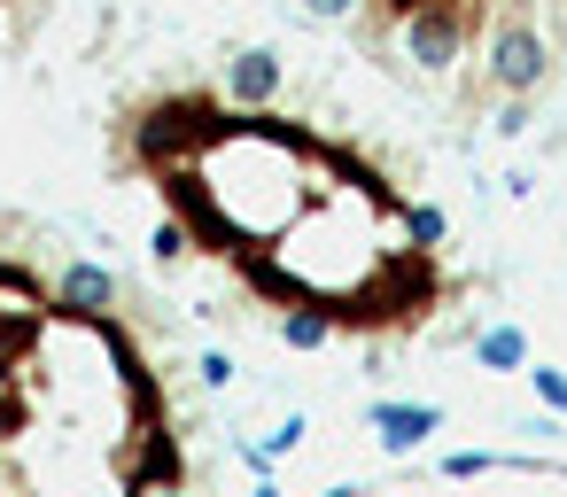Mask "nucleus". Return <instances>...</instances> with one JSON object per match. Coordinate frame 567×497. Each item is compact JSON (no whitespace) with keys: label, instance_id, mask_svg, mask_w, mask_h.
I'll list each match as a JSON object with an SVG mask.
<instances>
[{"label":"nucleus","instance_id":"1","mask_svg":"<svg viewBox=\"0 0 567 497\" xmlns=\"http://www.w3.org/2000/svg\"><path fill=\"white\" fill-rule=\"evenodd\" d=\"M110 156L148 179L156 257L218 265L272 311L288 350L412 342L474 296L451 218L389 172L365 133H334L226 86H156L110 117Z\"/></svg>","mask_w":567,"mask_h":497},{"label":"nucleus","instance_id":"2","mask_svg":"<svg viewBox=\"0 0 567 497\" xmlns=\"http://www.w3.org/2000/svg\"><path fill=\"white\" fill-rule=\"evenodd\" d=\"M141 288L0 210V497H210V412Z\"/></svg>","mask_w":567,"mask_h":497},{"label":"nucleus","instance_id":"3","mask_svg":"<svg viewBox=\"0 0 567 497\" xmlns=\"http://www.w3.org/2000/svg\"><path fill=\"white\" fill-rule=\"evenodd\" d=\"M365 9H373V32H396L420 71H458L513 0H365Z\"/></svg>","mask_w":567,"mask_h":497},{"label":"nucleus","instance_id":"4","mask_svg":"<svg viewBox=\"0 0 567 497\" xmlns=\"http://www.w3.org/2000/svg\"><path fill=\"white\" fill-rule=\"evenodd\" d=\"M365 427L381 451H420L443 435V404H365Z\"/></svg>","mask_w":567,"mask_h":497},{"label":"nucleus","instance_id":"5","mask_svg":"<svg viewBox=\"0 0 567 497\" xmlns=\"http://www.w3.org/2000/svg\"><path fill=\"white\" fill-rule=\"evenodd\" d=\"M474 358H482L489 373H520V365H528V334H520V327H482V334H474Z\"/></svg>","mask_w":567,"mask_h":497},{"label":"nucleus","instance_id":"6","mask_svg":"<svg viewBox=\"0 0 567 497\" xmlns=\"http://www.w3.org/2000/svg\"><path fill=\"white\" fill-rule=\"evenodd\" d=\"M528 381H536V396L567 420V373H559V365H528Z\"/></svg>","mask_w":567,"mask_h":497}]
</instances>
